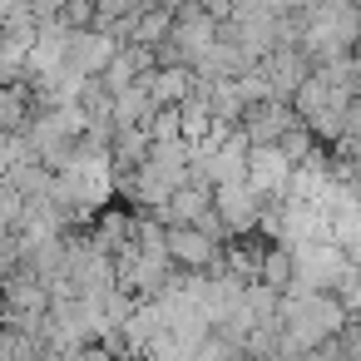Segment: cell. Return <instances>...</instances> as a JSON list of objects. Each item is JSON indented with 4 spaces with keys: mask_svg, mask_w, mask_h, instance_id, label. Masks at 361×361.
Instances as JSON below:
<instances>
[{
    "mask_svg": "<svg viewBox=\"0 0 361 361\" xmlns=\"http://www.w3.org/2000/svg\"><path fill=\"white\" fill-rule=\"evenodd\" d=\"M262 203H267V198H257L247 183H223V188H213V213H218L228 243H233V238H252Z\"/></svg>",
    "mask_w": 361,
    "mask_h": 361,
    "instance_id": "obj_1",
    "label": "cell"
},
{
    "mask_svg": "<svg viewBox=\"0 0 361 361\" xmlns=\"http://www.w3.org/2000/svg\"><path fill=\"white\" fill-rule=\"evenodd\" d=\"M292 109L282 99H262V104H247L243 119H238V134L247 139V149H272L287 129H292Z\"/></svg>",
    "mask_w": 361,
    "mask_h": 361,
    "instance_id": "obj_2",
    "label": "cell"
},
{
    "mask_svg": "<svg viewBox=\"0 0 361 361\" xmlns=\"http://www.w3.org/2000/svg\"><path fill=\"white\" fill-rule=\"evenodd\" d=\"M114 55H119V45L104 40L99 30H70V35H65V70H75V75H85V80H99Z\"/></svg>",
    "mask_w": 361,
    "mask_h": 361,
    "instance_id": "obj_3",
    "label": "cell"
},
{
    "mask_svg": "<svg viewBox=\"0 0 361 361\" xmlns=\"http://www.w3.org/2000/svg\"><path fill=\"white\" fill-rule=\"evenodd\" d=\"M257 70L267 75L272 99H282V104H292V94H297V90L307 85V75H312V65L302 60V50H272Z\"/></svg>",
    "mask_w": 361,
    "mask_h": 361,
    "instance_id": "obj_4",
    "label": "cell"
},
{
    "mask_svg": "<svg viewBox=\"0 0 361 361\" xmlns=\"http://www.w3.org/2000/svg\"><path fill=\"white\" fill-rule=\"evenodd\" d=\"M287 178H292V164L282 159L277 144L272 149H247V188L257 198H277L287 188Z\"/></svg>",
    "mask_w": 361,
    "mask_h": 361,
    "instance_id": "obj_5",
    "label": "cell"
},
{
    "mask_svg": "<svg viewBox=\"0 0 361 361\" xmlns=\"http://www.w3.org/2000/svg\"><path fill=\"white\" fill-rule=\"evenodd\" d=\"M169 35H173V6H144V16L134 20L129 45H139V50H159Z\"/></svg>",
    "mask_w": 361,
    "mask_h": 361,
    "instance_id": "obj_6",
    "label": "cell"
},
{
    "mask_svg": "<svg viewBox=\"0 0 361 361\" xmlns=\"http://www.w3.org/2000/svg\"><path fill=\"white\" fill-rule=\"evenodd\" d=\"M257 287H267V292H277V297L292 287V252H287V247H267V252H262Z\"/></svg>",
    "mask_w": 361,
    "mask_h": 361,
    "instance_id": "obj_7",
    "label": "cell"
},
{
    "mask_svg": "<svg viewBox=\"0 0 361 361\" xmlns=\"http://www.w3.org/2000/svg\"><path fill=\"white\" fill-rule=\"evenodd\" d=\"M60 25H65V30H90V25H94V0H75V6H60Z\"/></svg>",
    "mask_w": 361,
    "mask_h": 361,
    "instance_id": "obj_8",
    "label": "cell"
}]
</instances>
